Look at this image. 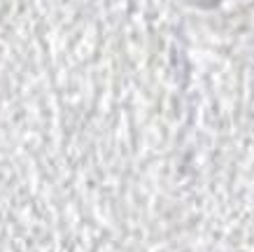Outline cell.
<instances>
[{"instance_id":"obj_1","label":"cell","mask_w":254,"mask_h":252,"mask_svg":"<svg viewBox=\"0 0 254 252\" xmlns=\"http://www.w3.org/2000/svg\"><path fill=\"white\" fill-rule=\"evenodd\" d=\"M189 2H193V5H200V7H212V5H217L219 0H189Z\"/></svg>"}]
</instances>
